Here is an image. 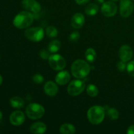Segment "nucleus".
<instances>
[{"mask_svg": "<svg viewBox=\"0 0 134 134\" xmlns=\"http://www.w3.org/2000/svg\"><path fill=\"white\" fill-rule=\"evenodd\" d=\"M126 68H127V65L126 64V62L121 60V61L118 62L117 69L119 71H120L121 72H123L126 69Z\"/></svg>", "mask_w": 134, "mask_h": 134, "instance_id": "nucleus-29", "label": "nucleus"}, {"mask_svg": "<svg viewBox=\"0 0 134 134\" xmlns=\"http://www.w3.org/2000/svg\"><path fill=\"white\" fill-rule=\"evenodd\" d=\"M0 59H1V55H0Z\"/></svg>", "mask_w": 134, "mask_h": 134, "instance_id": "nucleus-36", "label": "nucleus"}, {"mask_svg": "<svg viewBox=\"0 0 134 134\" xmlns=\"http://www.w3.org/2000/svg\"><path fill=\"white\" fill-rule=\"evenodd\" d=\"M99 11V7L96 3H90L85 8V13L89 16H95Z\"/></svg>", "mask_w": 134, "mask_h": 134, "instance_id": "nucleus-19", "label": "nucleus"}, {"mask_svg": "<svg viewBox=\"0 0 134 134\" xmlns=\"http://www.w3.org/2000/svg\"><path fill=\"white\" fill-rule=\"evenodd\" d=\"M2 82H3V78H2V77H1V75H0V85L2 84Z\"/></svg>", "mask_w": 134, "mask_h": 134, "instance_id": "nucleus-33", "label": "nucleus"}, {"mask_svg": "<svg viewBox=\"0 0 134 134\" xmlns=\"http://www.w3.org/2000/svg\"><path fill=\"white\" fill-rule=\"evenodd\" d=\"M22 5L26 10L33 14H37L41 10L40 3L36 0H22Z\"/></svg>", "mask_w": 134, "mask_h": 134, "instance_id": "nucleus-10", "label": "nucleus"}, {"mask_svg": "<svg viewBox=\"0 0 134 134\" xmlns=\"http://www.w3.org/2000/svg\"><path fill=\"white\" fill-rule=\"evenodd\" d=\"M2 116H3V114H2V113H1V111H0V120L2 119Z\"/></svg>", "mask_w": 134, "mask_h": 134, "instance_id": "nucleus-34", "label": "nucleus"}, {"mask_svg": "<svg viewBox=\"0 0 134 134\" xmlns=\"http://www.w3.org/2000/svg\"><path fill=\"white\" fill-rule=\"evenodd\" d=\"M106 113H107L108 118H109V119L112 120H117L119 117V111H118L115 108H113V107L109 109Z\"/></svg>", "mask_w": 134, "mask_h": 134, "instance_id": "nucleus-23", "label": "nucleus"}, {"mask_svg": "<svg viewBox=\"0 0 134 134\" xmlns=\"http://www.w3.org/2000/svg\"><path fill=\"white\" fill-rule=\"evenodd\" d=\"M9 103L10 106L14 109H21L24 106V101L18 96H14L10 98Z\"/></svg>", "mask_w": 134, "mask_h": 134, "instance_id": "nucleus-17", "label": "nucleus"}, {"mask_svg": "<svg viewBox=\"0 0 134 134\" xmlns=\"http://www.w3.org/2000/svg\"><path fill=\"white\" fill-rule=\"evenodd\" d=\"M126 69L128 74L132 76V77H134V61H132L128 63L127 65Z\"/></svg>", "mask_w": 134, "mask_h": 134, "instance_id": "nucleus-28", "label": "nucleus"}, {"mask_svg": "<svg viewBox=\"0 0 134 134\" xmlns=\"http://www.w3.org/2000/svg\"><path fill=\"white\" fill-rule=\"evenodd\" d=\"M44 92L48 96H55L58 92V87L55 82L49 81L44 84Z\"/></svg>", "mask_w": 134, "mask_h": 134, "instance_id": "nucleus-14", "label": "nucleus"}, {"mask_svg": "<svg viewBox=\"0 0 134 134\" xmlns=\"http://www.w3.org/2000/svg\"><path fill=\"white\" fill-rule=\"evenodd\" d=\"M85 88V83L78 79L73 80L68 86V92L71 96H77L81 94Z\"/></svg>", "mask_w": 134, "mask_h": 134, "instance_id": "nucleus-6", "label": "nucleus"}, {"mask_svg": "<svg viewBox=\"0 0 134 134\" xmlns=\"http://www.w3.org/2000/svg\"><path fill=\"white\" fill-rule=\"evenodd\" d=\"M34 20V15L27 10L17 14L13 20V25L18 29H26L30 27Z\"/></svg>", "mask_w": 134, "mask_h": 134, "instance_id": "nucleus-2", "label": "nucleus"}, {"mask_svg": "<svg viewBox=\"0 0 134 134\" xmlns=\"http://www.w3.org/2000/svg\"><path fill=\"white\" fill-rule=\"evenodd\" d=\"M71 79V75L67 71H60L55 77L56 82L59 85H65L69 82Z\"/></svg>", "mask_w": 134, "mask_h": 134, "instance_id": "nucleus-15", "label": "nucleus"}, {"mask_svg": "<svg viewBox=\"0 0 134 134\" xmlns=\"http://www.w3.org/2000/svg\"><path fill=\"white\" fill-rule=\"evenodd\" d=\"M61 43L58 40H52L48 43V50L52 53H56L61 48Z\"/></svg>", "mask_w": 134, "mask_h": 134, "instance_id": "nucleus-20", "label": "nucleus"}, {"mask_svg": "<svg viewBox=\"0 0 134 134\" xmlns=\"http://www.w3.org/2000/svg\"><path fill=\"white\" fill-rule=\"evenodd\" d=\"M96 56L97 54L96 51L92 48H87L85 52V58L88 62H94L96 58Z\"/></svg>", "mask_w": 134, "mask_h": 134, "instance_id": "nucleus-21", "label": "nucleus"}, {"mask_svg": "<svg viewBox=\"0 0 134 134\" xmlns=\"http://www.w3.org/2000/svg\"><path fill=\"white\" fill-rule=\"evenodd\" d=\"M85 24V16L81 13H75L72 16L71 26L75 29H80Z\"/></svg>", "mask_w": 134, "mask_h": 134, "instance_id": "nucleus-13", "label": "nucleus"}, {"mask_svg": "<svg viewBox=\"0 0 134 134\" xmlns=\"http://www.w3.org/2000/svg\"><path fill=\"white\" fill-rule=\"evenodd\" d=\"M90 1V0H75V2L77 3L78 5H85L87 3H88Z\"/></svg>", "mask_w": 134, "mask_h": 134, "instance_id": "nucleus-30", "label": "nucleus"}, {"mask_svg": "<svg viewBox=\"0 0 134 134\" xmlns=\"http://www.w3.org/2000/svg\"><path fill=\"white\" fill-rule=\"evenodd\" d=\"M80 38V34L78 31H73L69 35V41L71 43H75L78 41Z\"/></svg>", "mask_w": 134, "mask_h": 134, "instance_id": "nucleus-27", "label": "nucleus"}, {"mask_svg": "<svg viewBox=\"0 0 134 134\" xmlns=\"http://www.w3.org/2000/svg\"><path fill=\"white\" fill-rule=\"evenodd\" d=\"M48 64L52 69L55 71H62L66 65L65 59L60 54L51 55L48 59Z\"/></svg>", "mask_w": 134, "mask_h": 134, "instance_id": "nucleus-7", "label": "nucleus"}, {"mask_svg": "<svg viewBox=\"0 0 134 134\" xmlns=\"http://www.w3.org/2000/svg\"><path fill=\"white\" fill-rule=\"evenodd\" d=\"M133 1H134V0H133Z\"/></svg>", "mask_w": 134, "mask_h": 134, "instance_id": "nucleus-37", "label": "nucleus"}, {"mask_svg": "<svg viewBox=\"0 0 134 134\" xmlns=\"http://www.w3.org/2000/svg\"><path fill=\"white\" fill-rule=\"evenodd\" d=\"M25 37L30 41L39 42L43 39L44 35V30L41 27H33L27 28L24 32Z\"/></svg>", "mask_w": 134, "mask_h": 134, "instance_id": "nucleus-5", "label": "nucleus"}, {"mask_svg": "<svg viewBox=\"0 0 134 134\" xmlns=\"http://www.w3.org/2000/svg\"><path fill=\"white\" fill-rule=\"evenodd\" d=\"M32 80L34 83L37 84V85H40L44 82V78H43V75L40 74L34 75L32 77Z\"/></svg>", "mask_w": 134, "mask_h": 134, "instance_id": "nucleus-25", "label": "nucleus"}, {"mask_svg": "<svg viewBox=\"0 0 134 134\" xmlns=\"http://www.w3.org/2000/svg\"><path fill=\"white\" fill-rule=\"evenodd\" d=\"M30 132L34 134H42L47 131V126L42 122H35L30 126Z\"/></svg>", "mask_w": 134, "mask_h": 134, "instance_id": "nucleus-16", "label": "nucleus"}, {"mask_svg": "<svg viewBox=\"0 0 134 134\" xmlns=\"http://www.w3.org/2000/svg\"><path fill=\"white\" fill-rule=\"evenodd\" d=\"M134 10V4L130 0H120V14L122 17L127 18L132 14Z\"/></svg>", "mask_w": 134, "mask_h": 134, "instance_id": "nucleus-8", "label": "nucleus"}, {"mask_svg": "<svg viewBox=\"0 0 134 134\" xmlns=\"http://www.w3.org/2000/svg\"><path fill=\"white\" fill-rule=\"evenodd\" d=\"M45 33L47 34V36L48 37L51 38H54V37H56L58 36V30L54 26H49L46 28L45 30Z\"/></svg>", "mask_w": 134, "mask_h": 134, "instance_id": "nucleus-24", "label": "nucleus"}, {"mask_svg": "<svg viewBox=\"0 0 134 134\" xmlns=\"http://www.w3.org/2000/svg\"><path fill=\"white\" fill-rule=\"evenodd\" d=\"M98 3H100V4H103L104 3L105 0H95Z\"/></svg>", "mask_w": 134, "mask_h": 134, "instance_id": "nucleus-32", "label": "nucleus"}, {"mask_svg": "<svg viewBox=\"0 0 134 134\" xmlns=\"http://www.w3.org/2000/svg\"><path fill=\"white\" fill-rule=\"evenodd\" d=\"M45 110L43 106L36 103L29 104L26 107V113L27 117L31 120H37L43 117Z\"/></svg>", "mask_w": 134, "mask_h": 134, "instance_id": "nucleus-4", "label": "nucleus"}, {"mask_svg": "<svg viewBox=\"0 0 134 134\" xmlns=\"http://www.w3.org/2000/svg\"><path fill=\"white\" fill-rule=\"evenodd\" d=\"M119 54L120 60L126 62L132 59L133 56V51L130 46L124 44L119 49Z\"/></svg>", "mask_w": 134, "mask_h": 134, "instance_id": "nucleus-12", "label": "nucleus"}, {"mask_svg": "<svg viewBox=\"0 0 134 134\" xmlns=\"http://www.w3.org/2000/svg\"><path fill=\"white\" fill-rule=\"evenodd\" d=\"M127 133L134 134V125H132L130 127H128V130H127Z\"/></svg>", "mask_w": 134, "mask_h": 134, "instance_id": "nucleus-31", "label": "nucleus"}, {"mask_svg": "<svg viewBox=\"0 0 134 134\" xmlns=\"http://www.w3.org/2000/svg\"><path fill=\"white\" fill-rule=\"evenodd\" d=\"M75 127L73 124L65 123L60 128V132L62 134H73L75 133Z\"/></svg>", "mask_w": 134, "mask_h": 134, "instance_id": "nucleus-18", "label": "nucleus"}, {"mask_svg": "<svg viewBox=\"0 0 134 134\" xmlns=\"http://www.w3.org/2000/svg\"><path fill=\"white\" fill-rule=\"evenodd\" d=\"M101 11L102 14L107 17L113 16L117 12V6L113 1H107L102 4Z\"/></svg>", "mask_w": 134, "mask_h": 134, "instance_id": "nucleus-9", "label": "nucleus"}, {"mask_svg": "<svg viewBox=\"0 0 134 134\" xmlns=\"http://www.w3.org/2000/svg\"><path fill=\"white\" fill-rule=\"evenodd\" d=\"M25 115L22 111H15L12 113L9 117V120L12 125L18 126L25 122Z\"/></svg>", "mask_w": 134, "mask_h": 134, "instance_id": "nucleus-11", "label": "nucleus"}, {"mask_svg": "<svg viewBox=\"0 0 134 134\" xmlns=\"http://www.w3.org/2000/svg\"><path fill=\"white\" fill-rule=\"evenodd\" d=\"M98 92H99V90L96 85L90 84L86 87V93L89 96L92 97V98L97 96Z\"/></svg>", "mask_w": 134, "mask_h": 134, "instance_id": "nucleus-22", "label": "nucleus"}, {"mask_svg": "<svg viewBox=\"0 0 134 134\" xmlns=\"http://www.w3.org/2000/svg\"><path fill=\"white\" fill-rule=\"evenodd\" d=\"M71 71L73 77L81 79L86 77L89 74L90 71V67L86 61L78 59L72 64Z\"/></svg>", "mask_w": 134, "mask_h": 134, "instance_id": "nucleus-1", "label": "nucleus"}, {"mask_svg": "<svg viewBox=\"0 0 134 134\" xmlns=\"http://www.w3.org/2000/svg\"><path fill=\"white\" fill-rule=\"evenodd\" d=\"M109 1H113V2H116V1H119V0H109Z\"/></svg>", "mask_w": 134, "mask_h": 134, "instance_id": "nucleus-35", "label": "nucleus"}, {"mask_svg": "<svg viewBox=\"0 0 134 134\" xmlns=\"http://www.w3.org/2000/svg\"><path fill=\"white\" fill-rule=\"evenodd\" d=\"M105 111L100 105L92 106L87 112V117L89 122L94 125H98L103 121Z\"/></svg>", "mask_w": 134, "mask_h": 134, "instance_id": "nucleus-3", "label": "nucleus"}, {"mask_svg": "<svg viewBox=\"0 0 134 134\" xmlns=\"http://www.w3.org/2000/svg\"><path fill=\"white\" fill-rule=\"evenodd\" d=\"M39 56L43 60H48L51 55V52L48 50L47 49H42L39 52Z\"/></svg>", "mask_w": 134, "mask_h": 134, "instance_id": "nucleus-26", "label": "nucleus"}]
</instances>
